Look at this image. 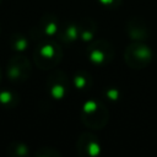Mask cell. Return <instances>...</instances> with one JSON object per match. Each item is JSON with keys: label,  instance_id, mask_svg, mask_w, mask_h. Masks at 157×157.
Here are the masks:
<instances>
[{"label": "cell", "instance_id": "8992f818", "mask_svg": "<svg viewBox=\"0 0 157 157\" xmlns=\"http://www.w3.org/2000/svg\"><path fill=\"white\" fill-rule=\"evenodd\" d=\"M47 91L53 99H64L70 93V80L67 75L63 70L53 69L47 78Z\"/></svg>", "mask_w": 157, "mask_h": 157}, {"label": "cell", "instance_id": "ba28073f", "mask_svg": "<svg viewBox=\"0 0 157 157\" xmlns=\"http://www.w3.org/2000/svg\"><path fill=\"white\" fill-rule=\"evenodd\" d=\"M59 29H60L59 18L54 13L47 12L39 18V21L36 26V29H34L36 38H38V39L52 38L54 36H58Z\"/></svg>", "mask_w": 157, "mask_h": 157}, {"label": "cell", "instance_id": "7a4b0ae2", "mask_svg": "<svg viewBox=\"0 0 157 157\" xmlns=\"http://www.w3.org/2000/svg\"><path fill=\"white\" fill-rule=\"evenodd\" d=\"M80 119L85 126L93 130H101L108 124L109 110L103 102L98 99H88L81 108Z\"/></svg>", "mask_w": 157, "mask_h": 157}, {"label": "cell", "instance_id": "3957f363", "mask_svg": "<svg viewBox=\"0 0 157 157\" xmlns=\"http://www.w3.org/2000/svg\"><path fill=\"white\" fill-rule=\"evenodd\" d=\"M124 61L125 64L135 70L145 69L150 65L153 59V52L151 47L144 42H131L124 50Z\"/></svg>", "mask_w": 157, "mask_h": 157}, {"label": "cell", "instance_id": "30bf717a", "mask_svg": "<svg viewBox=\"0 0 157 157\" xmlns=\"http://www.w3.org/2000/svg\"><path fill=\"white\" fill-rule=\"evenodd\" d=\"M77 25H78V37L82 42L90 43L96 38L98 32V26L96 21H93L92 18H85L81 20Z\"/></svg>", "mask_w": 157, "mask_h": 157}, {"label": "cell", "instance_id": "52a82bcc", "mask_svg": "<svg viewBox=\"0 0 157 157\" xmlns=\"http://www.w3.org/2000/svg\"><path fill=\"white\" fill-rule=\"evenodd\" d=\"M76 150L82 157H97L101 155V142L92 132H82L76 141Z\"/></svg>", "mask_w": 157, "mask_h": 157}, {"label": "cell", "instance_id": "d6986e66", "mask_svg": "<svg viewBox=\"0 0 157 157\" xmlns=\"http://www.w3.org/2000/svg\"><path fill=\"white\" fill-rule=\"evenodd\" d=\"M1 78H2V71H1V67H0V82H1Z\"/></svg>", "mask_w": 157, "mask_h": 157}, {"label": "cell", "instance_id": "5bb4252c", "mask_svg": "<svg viewBox=\"0 0 157 157\" xmlns=\"http://www.w3.org/2000/svg\"><path fill=\"white\" fill-rule=\"evenodd\" d=\"M72 85L78 91H86L92 86V76L86 71H78L72 77Z\"/></svg>", "mask_w": 157, "mask_h": 157}, {"label": "cell", "instance_id": "9c48e42d", "mask_svg": "<svg viewBox=\"0 0 157 157\" xmlns=\"http://www.w3.org/2000/svg\"><path fill=\"white\" fill-rule=\"evenodd\" d=\"M126 33L132 42H144L150 37V28L142 18L135 16L126 22Z\"/></svg>", "mask_w": 157, "mask_h": 157}, {"label": "cell", "instance_id": "8fae6325", "mask_svg": "<svg viewBox=\"0 0 157 157\" xmlns=\"http://www.w3.org/2000/svg\"><path fill=\"white\" fill-rule=\"evenodd\" d=\"M58 38L64 43H74L78 37V25L75 22H66L64 26H60Z\"/></svg>", "mask_w": 157, "mask_h": 157}, {"label": "cell", "instance_id": "ac0fdd59", "mask_svg": "<svg viewBox=\"0 0 157 157\" xmlns=\"http://www.w3.org/2000/svg\"><path fill=\"white\" fill-rule=\"evenodd\" d=\"M105 96H107L108 98L113 99V101H117V99L119 98V91H118L117 88H112V87L105 88Z\"/></svg>", "mask_w": 157, "mask_h": 157}, {"label": "cell", "instance_id": "ffe728a7", "mask_svg": "<svg viewBox=\"0 0 157 157\" xmlns=\"http://www.w3.org/2000/svg\"><path fill=\"white\" fill-rule=\"evenodd\" d=\"M0 4H1V0H0Z\"/></svg>", "mask_w": 157, "mask_h": 157}, {"label": "cell", "instance_id": "5b68a950", "mask_svg": "<svg viewBox=\"0 0 157 157\" xmlns=\"http://www.w3.org/2000/svg\"><path fill=\"white\" fill-rule=\"evenodd\" d=\"M88 60L94 65H107L109 64L115 54L114 47L109 40L105 39H93L88 43L86 50Z\"/></svg>", "mask_w": 157, "mask_h": 157}, {"label": "cell", "instance_id": "e0dca14e", "mask_svg": "<svg viewBox=\"0 0 157 157\" xmlns=\"http://www.w3.org/2000/svg\"><path fill=\"white\" fill-rule=\"evenodd\" d=\"M97 1L108 9H117L123 4V0H97Z\"/></svg>", "mask_w": 157, "mask_h": 157}, {"label": "cell", "instance_id": "277c9868", "mask_svg": "<svg viewBox=\"0 0 157 157\" xmlns=\"http://www.w3.org/2000/svg\"><path fill=\"white\" fill-rule=\"evenodd\" d=\"M6 76L13 83H22L28 80L32 72V66L27 56L17 54L11 56L6 64Z\"/></svg>", "mask_w": 157, "mask_h": 157}, {"label": "cell", "instance_id": "2e32d148", "mask_svg": "<svg viewBox=\"0 0 157 157\" xmlns=\"http://www.w3.org/2000/svg\"><path fill=\"white\" fill-rule=\"evenodd\" d=\"M36 157H60L61 152L54 147H40L34 152Z\"/></svg>", "mask_w": 157, "mask_h": 157}, {"label": "cell", "instance_id": "6da1fadb", "mask_svg": "<svg viewBox=\"0 0 157 157\" xmlns=\"http://www.w3.org/2000/svg\"><path fill=\"white\" fill-rule=\"evenodd\" d=\"M63 59V49L58 40L52 38H42L33 50L34 65L40 70L55 69Z\"/></svg>", "mask_w": 157, "mask_h": 157}, {"label": "cell", "instance_id": "4fadbf2b", "mask_svg": "<svg viewBox=\"0 0 157 157\" xmlns=\"http://www.w3.org/2000/svg\"><path fill=\"white\" fill-rule=\"evenodd\" d=\"M9 43H10V48H11L12 50L17 52V53H22V52H25V50L28 48V45H29V40H28V38H27L25 34L20 33V32H15V33H12V34L10 36Z\"/></svg>", "mask_w": 157, "mask_h": 157}, {"label": "cell", "instance_id": "7c38bea8", "mask_svg": "<svg viewBox=\"0 0 157 157\" xmlns=\"http://www.w3.org/2000/svg\"><path fill=\"white\" fill-rule=\"evenodd\" d=\"M20 97L16 92L11 90H0V107L5 109H12L17 107Z\"/></svg>", "mask_w": 157, "mask_h": 157}, {"label": "cell", "instance_id": "9a60e30c", "mask_svg": "<svg viewBox=\"0 0 157 157\" xmlns=\"http://www.w3.org/2000/svg\"><path fill=\"white\" fill-rule=\"evenodd\" d=\"M6 153L11 157H27L29 155V147L23 142L12 141L7 146Z\"/></svg>", "mask_w": 157, "mask_h": 157}]
</instances>
